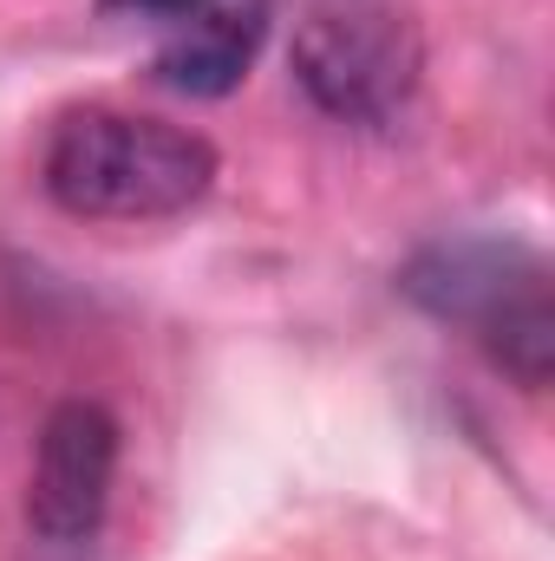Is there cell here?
Masks as SVG:
<instances>
[{"label":"cell","instance_id":"obj_1","mask_svg":"<svg viewBox=\"0 0 555 561\" xmlns=\"http://www.w3.org/2000/svg\"><path fill=\"white\" fill-rule=\"evenodd\" d=\"M39 183L66 216L86 222H163L209 196L216 144L163 118L86 105L53 125Z\"/></svg>","mask_w":555,"mask_h":561},{"label":"cell","instance_id":"obj_3","mask_svg":"<svg viewBox=\"0 0 555 561\" xmlns=\"http://www.w3.org/2000/svg\"><path fill=\"white\" fill-rule=\"evenodd\" d=\"M424 39L393 0H314L294 33V79L333 125H393L418 92Z\"/></svg>","mask_w":555,"mask_h":561},{"label":"cell","instance_id":"obj_2","mask_svg":"<svg viewBox=\"0 0 555 561\" xmlns=\"http://www.w3.org/2000/svg\"><path fill=\"white\" fill-rule=\"evenodd\" d=\"M399 294L418 300L431 320L471 327L484 353L523 386L543 392L555 373V294L550 262L523 242L497 236H457L418 249L399 275Z\"/></svg>","mask_w":555,"mask_h":561},{"label":"cell","instance_id":"obj_6","mask_svg":"<svg viewBox=\"0 0 555 561\" xmlns=\"http://www.w3.org/2000/svg\"><path fill=\"white\" fill-rule=\"evenodd\" d=\"M99 7L118 13V20H170V26H183V20L209 13L216 0H99Z\"/></svg>","mask_w":555,"mask_h":561},{"label":"cell","instance_id":"obj_5","mask_svg":"<svg viewBox=\"0 0 555 561\" xmlns=\"http://www.w3.org/2000/svg\"><path fill=\"white\" fill-rule=\"evenodd\" d=\"M269 33V0H249V7H209L196 20H183V33L157 53L150 79L177 99H229L249 66H256V46Z\"/></svg>","mask_w":555,"mask_h":561},{"label":"cell","instance_id":"obj_4","mask_svg":"<svg viewBox=\"0 0 555 561\" xmlns=\"http://www.w3.org/2000/svg\"><path fill=\"white\" fill-rule=\"evenodd\" d=\"M112 477H118V419L92 399L53 405L26 483V529L46 549H86L105 523Z\"/></svg>","mask_w":555,"mask_h":561}]
</instances>
